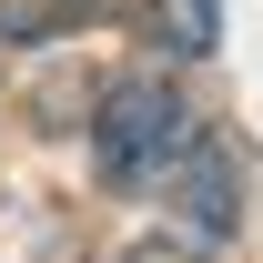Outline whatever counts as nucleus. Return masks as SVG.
I'll use <instances>...</instances> for the list:
<instances>
[{
  "label": "nucleus",
  "instance_id": "1",
  "mask_svg": "<svg viewBox=\"0 0 263 263\" xmlns=\"http://www.w3.org/2000/svg\"><path fill=\"white\" fill-rule=\"evenodd\" d=\"M193 101L172 91L162 71H132V81H111L91 111V172L111 182V193H152L182 152H193Z\"/></svg>",
  "mask_w": 263,
  "mask_h": 263
},
{
  "label": "nucleus",
  "instance_id": "2",
  "mask_svg": "<svg viewBox=\"0 0 263 263\" xmlns=\"http://www.w3.org/2000/svg\"><path fill=\"white\" fill-rule=\"evenodd\" d=\"M162 182L182 193V223H193V233H233V223H243V172L223 162V142H213V132H193V152H182Z\"/></svg>",
  "mask_w": 263,
  "mask_h": 263
},
{
  "label": "nucleus",
  "instance_id": "3",
  "mask_svg": "<svg viewBox=\"0 0 263 263\" xmlns=\"http://www.w3.org/2000/svg\"><path fill=\"white\" fill-rule=\"evenodd\" d=\"M142 31L172 61H202V51H223V0H142Z\"/></svg>",
  "mask_w": 263,
  "mask_h": 263
},
{
  "label": "nucleus",
  "instance_id": "4",
  "mask_svg": "<svg viewBox=\"0 0 263 263\" xmlns=\"http://www.w3.org/2000/svg\"><path fill=\"white\" fill-rule=\"evenodd\" d=\"M101 0H0V51H31V41H51L61 21H91Z\"/></svg>",
  "mask_w": 263,
  "mask_h": 263
},
{
  "label": "nucleus",
  "instance_id": "5",
  "mask_svg": "<svg viewBox=\"0 0 263 263\" xmlns=\"http://www.w3.org/2000/svg\"><path fill=\"white\" fill-rule=\"evenodd\" d=\"M122 263H202V253H193V243H132Z\"/></svg>",
  "mask_w": 263,
  "mask_h": 263
}]
</instances>
